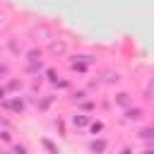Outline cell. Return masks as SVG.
I'll list each match as a JSON object with an SVG mask.
<instances>
[{"instance_id":"cell-1","label":"cell","mask_w":154,"mask_h":154,"mask_svg":"<svg viewBox=\"0 0 154 154\" xmlns=\"http://www.w3.org/2000/svg\"><path fill=\"white\" fill-rule=\"evenodd\" d=\"M65 51H67L65 41H53V43H51V53H55V55H63Z\"/></svg>"},{"instance_id":"cell-2","label":"cell","mask_w":154,"mask_h":154,"mask_svg":"<svg viewBox=\"0 0 154 154\" xmlns=\"http://www.w3.org/2000/svg\"><path fill=\"white\" fill-rule=\"evenodd\" d=\"M130 101H132V99H130V94H128V91H120V94L116 96V103H118V106H123V108H125V106H130Z\"/></svg>"},{"instance_id":"cell-6","label":"cell","mask_w":154,"mask_h":154,"mask_svg":"<svg viewBox=\"0 0 154 154\" xmlns=\"http://www.w3.org/2000/svg\"><path fill=\"white\" fill-rule=\"evenodd\" d=\"M38 58H41V51H31V53H29V60H31V63H36Z\"/></svg>"},{"instance_id":"cell-7","label":"cell","mask_w":154,"mask_h":154,"mask_svg":"<svg viewBox=\"0 0 154 154\" xmlns=\"http://www.w3.org/2000/svg\"><path fill=\"white\" fill-rule=\"evenodd\" d=\"M72 123H75V125H84V123H87V118H84V116H75V120H72Z\"/></svg>"},{"instance_id":"cell-9","label":"cell","mask_w":154,"mask_h":154,"mask_svg":"<svg viewBox=\"0 0 154 154\" xmlns=\"http://www.w3.org/2000/svg\"><path fill=\"white\" fill-rule=\"evenodd\" d=\"M5 75H7V65L2 63V65H0V77H5Z\"/></svg>"},{"instance_id":"cell-5","label":"cell","mask_w":154,"mask_h":154,"mask_svg":"<svg viewBox=\"0 0 154 154\" xmlns=\"http://www.w3.org/2000/svg\"><path fill=\"white\" fill-rule=\"evenodd\" d=\"M91 60H94V58L84 55V63H91ZM72 67H75V70H79V72H84V65H82V63H72Z\"/></svg>"},{"instance_id":"cell-10","label":"cell","mask_w":154,"mask_h":154,"mask_svg":"<svg viewBox=\"0 0 154 154\" xmlns=\"http://www.w3.org/2000/svg\"><path fill=\"white\" fill-rule=\"evenodd\" d=\"M0 99H5V89L2 87H0Z\"/></svg>"},{"instance_id":"cell-4","label":"cell","mask_w":154,"mask_h":154,"mask_svg":"<svg viewBox=\"0 0 154 154\" xmlns=\"http://www.w3.org/2000/svg\"><path fill=\"white\" fill-rule=\"evenodd\" d=\"M144 96H147V99H154V79L147 82V87H144Z\"/></svg>"},{"instance_id":"cell-8","label":"cell","mask_w":154,"mask_h":154,"mask_svg":"<svg viewBox=\"0 0 154 154\" xmlns=\"http://www.w3.org/2000/svg\"><path fill=\"white\" fill-rule=\"evenodd\" d=\"M152 135H154V128H152V130H144V132H142V137H144V140H147V137H152Z\"/></svg>"},{"instance_id":"cell-3","label":"cell","mask_w":154,"mask_h":154,"mask_svg":"<svg viewBox=\"0 0 154 154\" xmlns=\"http://www.w3.org/2000/svg\"><path fill=\"white\" fill-rule=\"evenodd\" d=\"M128 120H142V111L140 108H130L128 111Z\"/></svg>"}]
</instances>
